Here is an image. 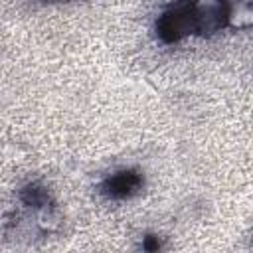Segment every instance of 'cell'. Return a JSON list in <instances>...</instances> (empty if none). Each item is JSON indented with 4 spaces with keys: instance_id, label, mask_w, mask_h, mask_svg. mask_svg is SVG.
Segmentation results:
<instances>
[{
    "instance_id": "cell-1",
    "label": "cell",
    "mask_w": 253,
    "mask_h": 253,
    "mask_svg": "<svg viewBox=\"0 0 253 253\" xmlns=\"http://www.w3.org/2000/svg\"><path fill=\"white\" fill-rule=\"evenodd\" d=\"M156 34L166 43H176L194 34V20L190 14V0L170 4L156 20Z\"/></svg>"
},
{
    "instance_id": "cell-2",
    "label": "cell",
    "mask_w": 253,
    "mask_h": 253,
    "mask_svg": "<svg viewBox=\"0 0 253 253\" xmlns=\"http://www.w3.org/2000/svg\"><path fill=\"white\" fill-rule=\"evenodd\" d=\"M194 34L213 36L225 26V0H190Z\"/></svg>"
},
{
    "instance_id": "cell-3",
    "label": "cell",
    "mask_w": 253,
    "mask_h": 253,
    "mask_svg": "<svg viewBox=\"0 0 253 253\" xmlns=\"http://www.w3.org/2000/svg\"><path fill=\"white\" fill-rule=\"evenodd\" d=\"M142 186V176L134 170H119L115 174H111L105 182H103V192L109 198H128L134 192H138Z\"/></svg>"
},
{
    "instance_id": "cell-4",
    "label": "cell",
    "mask_w": 253,
    "mask_h": 253,
    "mask_svg": "<svg viewBox=\"0 0 253 253\" xmlns=\"http://www.w3.org/2000/svg\"><path fill=\"white\" fill-rule=\"evenodd\" d=\"M253 8L249 0H225V26L235 30L251 28Z\"/></svg>"
},
{
    "instance_id": "cell-5",
    "label": "cell",
    "mask_w": 253,
    "mask_h": 253,
    "mask_svg": "<svg viewBox=\"0 0 253 253\" xmlns=\"http://www.w3.org/2000/svg\"><path fill=\"white\" fill-rule=\"evenodd\" d=\"M20 200H22L26 206L34 208V210L51 204V202H49V192H47V188H45L43 184H40V182H30V184H26V186L22 188V192H20Z\"/></svg>"
},
{
    "instance_id": "cell-6",
    "label": "cell",
    "mask_w": 253,
    "mask_h": 253,
    "mask_svg": "<svg viewBox=\"0 0 253 253\" xmlns=\"http://www.w3.org/2000/svg\"><path fill=\"white\" fill-rule=\"evenodd\" d=\"M36 211H38V213H36V225H38L42 231L49 233V231H55V229L61 225V215L57 213V210H55L51 204H47V206H43V208H38Z\"/></svg>"
},
{
    "instance_id": "cell-7",
    "label": "cell",
    "mask_w": 253,
    "mask_h": 253,
    "mask_svg": "<svg viewBox=\"0 0 253 253\" xmlns=\"http://www.w3.org/2000/svg\"><path fill=\"white\" fill-rule=\"evenodd\" d=\"M42 2H65V0H42Z\"/></svg>"
}]
</instances>
